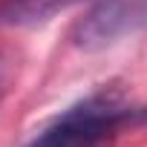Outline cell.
I'll return each mask as SVG.
<instances>
[{
    "label": "cell",
    "instance_id": "obj_1",
    "mask_svg": "<svg viewBox=\"0 0 147 147\" xmlns=\"http://www.w3.org/2000/svg\"><path fill=\"white\" fill-rule=\"evenodd\" d=\"M138 118L121 92L98 90L52 118L26 147H107L127 124Z\"/></svg>",
    "mask_w": 147,
    "mask_h": 147
},
{
    "label": "cell",
    "instance_id": "obj_2",
    "mask_svg": "<svg viewBox=\"0 0 147 147\" xmlns=\"http://www.w3.org/2000/svg\"><path fill=\"white\" fill-rule=\"evenodd\" d=\"M144 26H147V0H98L75 23L72 43L78 49H101Z\"/></svg>",
    "mask_w": 147,
    "mask_h": 147
},
{
    "label": "cell",
    "instance_id": "obj_3",
    "mask_svg": "<svg viewBox=\"0 0 147 147\" xmlns=\"http://www.w3.org/2000/svg\"><path fill=\"white\" fill-rule=\"evenodd\" d=\"M3 90H6V72H3V66H0V95H3Z\"/></svg>",
    "mask_w": 147,
    "mask_h": 147
}]
</instances>
